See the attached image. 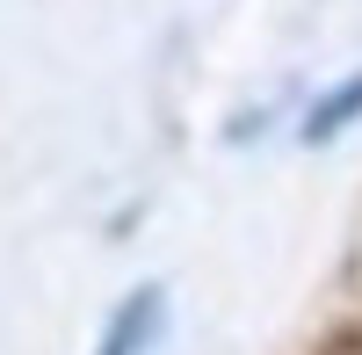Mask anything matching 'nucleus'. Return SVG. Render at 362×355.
<instances>
[{
	"mask_svg": "<svg viewBox=\"0 0 362 355\" xmlns=\"http://www.w3.org/2000/svg\"><path fill=\"white\" fill-rule=\"evenodd\" d=\"M355 109H362V80H348L341 95H334V102H319V109H312V124H305V138H334V131L348 124Z\"/></svg>",
	"mask_w": 362,
	"mask_h": 355,
	"instance_id": "nucleus-1",
	"label": "nucleus"
}]
</instances>
